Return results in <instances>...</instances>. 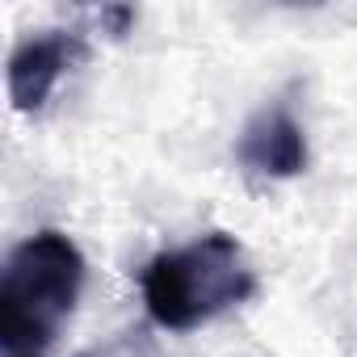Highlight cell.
<instances>
[{
  "label": "cell",
  "mask_w": 357,
  "mask_h": 357,
  "mask_svg": "<svg viewBox=\"0 0 357 357\" xmlns=\"http://www.w3.org/2000/svg\"><path fill=\"white\" fill-rule=\"evenodd\" d=\"M84 55L89 47L76 30H47L38 38H26L9 55V101L17 109H38Z\"/></svg>",
  "instance_id": "obj_3"
},
{
  "label": "cell",
  "mask_w": 357,
  "mask_h": 357,
  "mask_svg": "<svg viewBox=\"0 0 357 357\" xmlns=\"http://www.w3.org/2000/svg\"><path fill=\"white\" fill-rule=\"evenodd\" d=\"M257 294V273L236 236L211 231L143 265V307L168 332H190Z\"/></svg>",
  "instance_id": "obj_2"
},
{
  "label": "cell",
  "mask_w": 357,
  "mask_h": 357,
  "mask_svg": "<svg viewBox=\"0 0 357 357\" xmlns=\"http://www.w3.org/2000/svg\"><path fill=\"white\" fill-rule=\"evenodd\" d=\"M236 160L261 176H298L307 168V135L294 122L290 105H265L240 135Z\"/></svg>",
  "instance_id": "obj_4"
},
{
  "label": "cell",
  "mask_w": 357,
  "mask_h": 357,
  "mask_svg": "<svg viewBox=\"0 0 357 357\" xmlns=\"http://www.w3.org/2000/svg\"><path fill=\"white\" fill-rule=\"evenodd\" d=\"M84 286L80 248L47 227L22 240L0 273V349L5 357H47L76 311Z\"/></svg>",
  "instance_id": "obj_1"
}]
</instances>
